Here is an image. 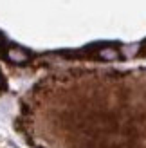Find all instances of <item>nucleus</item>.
<instances>
[{
  "label": "nucleus",
  "instance_id": "1",
  "mask_svg": "<svg viewBox=\"0 0 146 148\" xmlns=\"http://www.w3.org/2000/svg\"><path fill=\"white\" fill-rule=\"evenodd\" d=\"M7 58H9L13 63H25L29 60V54L24 49H9L7 51Z\"/></svg>",
  "mask_w": 146,
  "mask_h": 148
},
{
  "label": "nucleus",
  "instance_id": "2",
  "mask_svg": "<svg viewBox=\"0 0 146 148\" xmlns=\"http://www.w3.org/2000/svg\"><path fill=\"white\" fill-rule=\"evenodd\" d=\"M99 56L101 58H105V60H114V58H117V51L115 49H101L99 51Z\"/></svg>",
  "mask_w": 146,
  "mask_h": 148
}]
</instances>
